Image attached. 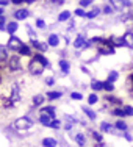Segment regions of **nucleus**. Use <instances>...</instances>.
<instances>
[{
  "label": "nucleus",
  "instance_id": "obj_1",
  "mask_svg": "<svg viewBox=\"0 0 133 147\" xmlns=\"http://www.w3.org/2000/svg\"><path fill=\"white\" fill-rule=\"evenodd\" d=\"M44 67L45 66L43 64L41 61H38V59H31L30 61V64H28V71H30V74L31 75H41V74L44 72Z\"/></svg>",
  "mask_w": 133,
  "mask_h": 147
},
{
  "label": "nucleus",
  "instance_id": "obj_2",
  "mask_svg": "<svg viewBox=\"0 0 133 147\" xmlns=\"http://www.w3.org/2000/svg\"><path fill=\"white\" fill-rule=\"evenodd\" d=\"M100 47H99V53L100 55H113L114 53V45L110 42V41L100 39Z\"/></svg>",
  "mask_w": 133,
  "mask_h": 147
},
{
  "label": "nucleus",
  "instance_id": "obj_3",
  "mask_svg": "<svg viewBox=\"0 0 133 147\" xmlns=\"http://www.w3.org/2000/svg\"><path fill=\"white\" fill-rule=\"evenodd\" d=\"M31 125H33V122H31L28 117H19V119L14 122V127H16L19 131L28 130V128H31Z\"/></svg>",
  "mask_w": 133,
  "mask_h": 147
},
{
  "label": "nucleus",
  "instance_id": "obj_4",
  "mask_svg": "<svg viewBox=\"0 0 133 147\" xmlns=\"http://www.w3.org/2000/svg\"><path fill=\"white\" fill-rule=\"evenodd\" d=\"M9 100H11L13 107H16V105L19 103V100H20V92H19V86H17V85H13V88H11V96H9Z\"/></svg>",
  "mask_w": 133,
  "mask_h": 147
},
{
  "label": "nucleus",
  "instance_id": "obj_5",
  "mask_svg": "<svg viewBox=\"0 0 133 147\" xmlns=\"http://www.w3.org/2000/svg\"><path fill=\"white\" fill-rule=\"evenodd\" d=\"M8 64H9V69H11V71H20V69H22V63H20L19 57H9Z\"/></svg>",
  "mask_w": 133,
  "mask_h": 147
},
{
  "label": "nucleus",
  "instance_id": "obj_6",
  "mask_svg": "<svg viewBox=\"0 0 133 147\" xmlns=\"http://www.w3.org/2000/svg\"><path fill=\"white\" fill-rule=\"evenodd\" d=\"M8 47L11 49V50H20V47H22V42H20L19 38L16 36H11L8 41Z\"/></svg>",
  "mask_w": 133,
  "mask_h": 147
},
{
  "label": "nucleus",
  "instance_id": "obj_7",
  "mask_svg": "<svg viewBox=\"0 0 133 147\" xmlns=\"http://www.w3.org/2000/svg\"><path fill=\"white\" fill-rule=\"evenodd\" d=\"M30 45H33L34 49H38L39 52H45L49 49V44H45V42H39V41H36V39H31L30 41Z\"/></svg>",
  "mask_w": 133,
  "mask_h": 147
},
{
  "label": "nucleus",
  "instance_id": "obj_8",
  "mask_svg": "<svg viewBox=\"0 0 133 147\" xmlns=\"http://www.w3.org/2000/svg\"><path fill=\"white\" fill-rule=\"evenodd\" d=\"M74 47H75V49H83V47L88 49V47H89V42H86L83 36H78V38L74 41Z\"/></svg>",
  "mask_w": 133,
  "mask_h": 147
},
{
  "label": "nucleus",
  "instance_id": "obj_9",
  "mask_svg": "<svg viewBox=\"0 0 133 147\" xmlns=\"http://www.w3.org/2000/svg\"><path fill=\"white\" fill-rule=\"evenodd\" d=\"M39 121H41V124H43V125H45V127H52L53 116H49V114H41Z\"/></svg>",
  "mask_w": 133,
  "mask_h": 147
},
{
  "label": "nucleus",
  "instance_id": "obj_10",
  "mask_svg": "<svg viewBox=\"0 0 133 147\" xmlns=\"http://www.w3.org/2000/svg\"><path fill=\"white\" fill-rule=\"evenodd\" d=\"M124 42H125V45H127L128 49H133V33L132 31H127V33H125Z\"/></svg>",
  "mask_w": 133,
  "mask_h": 147
},
{
  "label": "nucleus",
  "instance_id": "obj_11",
  "mask_svg": "<svg viewBox=\"0 0 133 147\" xmlns=\"http://www.w3.org/2000/svg\"><path fill=\"white\" fill-rule=\"evenodd\" d=\"M125 88H127L128 94H130V96L133 97V74H132V75H128L127 82H125Z\"/></svg>",
  "mask_w": 133,
  "mask_h": 147
},
{
  "label": "nucleus",
  "instance_id": "obj_12",
  "mask_svg": "<svg viewBox=\"0 0 133 147\" xmlns=\"http://www.w3.org/2000/svg\"><path fill=\"white\" fill-rule=\"evenodd\" d=\"M75 141H77V144H78L80 147H83V146L86 144L85 135H83V133H77V135H75Z\"/></svg>",
  "mask_w": 133,
  "mask_h": 147
},
{
  "label": "nucleus",
  "instance_id": "obj_13",
  "mask_svg": "<svg viewBox=\"0 0 133 147\" xmlns=\"http://www.w3.org/2000/svg\"><path fill=\"white\" fill-rule=\"evenodd\" d=\"M14 17H16L17 20L25 19V17H28V11H27V9H17L16 14H14Z\"/></svg>",
  "mask_w": 133,
  "mask_h": 147
},
{
  "label": "nucleus",
  "instance_id": "obj_14",
  "mask_svg": "<svg viewBox=\"0 0 133 147\" xmlns=\"http://www.w3.org/2000/svg\"><path fill=\"white\" fill-rule=\"evenodd\" d=\"M43 146L44 147H57V141L53 138H45V139H43Z\"/></svg>",
  "mask_w": 133,
  "mask_h": 147
},
{
  "label": "nucleus",
  "instance_id": "obj_15",
  "mask_svg": "<svg viewBox=\"0 0 133 147\" xmlns=\"http://www.w3.org/2000/svg\"><path fill=\"white\" fill-rule=\"evenodd\" d=\"M58 44H59V38L57 34H50V36H49V45H50V47H55V45H58Z\"/></svg>",
  "mask_w": 133,
  "mask_h": 147
},
{
  "label": "nucleus",
  "instance_id": "obj_16",
  "mask_svg": "<svg viewBox=\"0 0 133 147\" xmlns=\"http://www.w3.org/2000/svg\"><path fill=\"white\" fill-rule=\"evenodd\" d=\"M91 88L94 91H100V89H103V83L99 82V80H92V82H91Z\"/></svg>",
  "mask_w": 133,
  "mask_h": 147
},
{
  "label": "nucleus",
  "instance_id": "obj_17",
  "mask_svg": "<svg viewBox=\"0 0 133 147\" xmlns=\"http://www.w3.org/2000/svg\"><path fill=\"white\" fill-rule=\"evenodd\" d=\"M110 42L113 44L114 47H121L122 44H125V42H124V38H116V36H114V38H111V39H110Z\"/></svg>",
  "mask_w": 133,
  "mask_h": 147
},
{
  "label": "nucleus",
  "instance_id": "obj_18",
  "mask_svg": "<svg viewBox=\"0 0 133 147\" xmlns=\"http://www.w3.org/2000/svg\"><path fill=\"white\" fill-rule=\"evenodd\" d=\"M83 113H85L86 116L91 119V121H94V119H96V113H94L91 108H88V107H83Z\"/></svg>",
  "mask_w": 133,
  "mask_h": 147
},
{
  "label": "nucleus",
  "instance_id": "obj_19",
  "mask_svg": "<svg viewBox=\"0 0 133 147\" xmlns=\"http://www.w3.org/2000/svg\"><path fill=\"white\" fill-rule=\"evenodd\" d=\"M58 64H59V69H61V71L63 72H69V67H71V66H69V63L68 61H64V59H59V63H58Z\"/></svg>",
  "mask_w": 133,
  "mask_h": 147
},
{
  "label": "nucleus",
  "instance_id": "obj_20",
  "mask_svg": "<svg viewBox=\"0 0 133 147\" xmlns=\"http://www.w3.org/2000/svg\"><path fill=\"white\" fill-rule=\"evenodd\" d=\"M0 61H8V53H6V47L0 45Z\"/></svg>",
  "mask_w": 133,
  "mask_h": 147
},
{
  "label": "nucleus",
  "instance_id": "obj_21",
  "mask_svg": "<svg viewBox=\"0 0 133 147\" xmlns=\"http://www.w3.org/2000/svg\"><path fill=\"white\" fill-rule=\"evenodd\" d=\"M59 97H61V92H59V91H50V92H47V99L55 100V99H59Z\"/></svg>",
  "mask_w": 133,
  "mask_h": 147
},
{
  "label": "nucleus",
  "instance_id": "obj_22",
  "mask_svg": "<svg viewBox=\"0 0 133 147\" xmlns=\"http://www.w3.org/2000/svg\"><path fill=\"white\" fill-rule=\"evenodd\" d=\"M43 102H44V96H41V94H38V96L33 97V105H34V107L43 105Z\"/></svg>",
  "mask_w": 133,
  "mask_h": 147
},
{
  "label": "nucleus",
  "instance_id": "obj_23",
  "mask_svg": "<svg viewBox=\"0 0 133 147\" xmlns=\"http://www.w3.org/2000/svg\"><path fill=\"white\" fill-rule=\"evenodd\" d=\"M111 5H113L116 9H122V6L125 5V2L124 0H111Z\"/></svg>",
  "mask_w": 133,
  "mask_h": 147
},
{
  "label": "nucleus",
  "instance_id": "obj_24",
  "mask_svg": "<svg viewBox=\"0 0 133 147\" xmlns=\"http://www.w3.org/2000/svg\"><path fill=\"white\" fill-rule=\"evenodd\" d=\"M107 100L110 103H114V105H122V100L117 99V97H114V96H107Z\"/></svg>",
  "mask_w": 133,
  "mask_h": 147
},
{
  "label": "nucleus",
  "instance_id": "obj_25",
  "mask_svg": "<svg viewBox=\"0 0 133 147\" xmlns=\"http://www.w3.org/2000/svg\"><path fill=\"white\" fill-rule=\"evenodd\" d=\"M41 114H49V116H53L55 114V108L53 107H44L43 108V113Z\"/></svg>",
  "mask_w": 133,
  "mask_h": 147
},
{
  "label": "nucleus",
  "instance_id": "obj_26",
  "mask_svg": "<svg viewBox=\"0 0 133 147\" xmlns=\"http://www.w3.org/2000/svg\"><path fill=\"white\" fill-rule=\"evenodd\" d=\"M6 30H8V33H9V34L16 33V30H17V24H16V22H9V24H8V27H6Z\"/></svg>",
  "mask_w": 133,
  "mask_h": 147
},
{
  "label": "nucleus",
  "instance_id": "obj_27",
  "mask_svg": "<svg viewBox=\"0 0 133 147\" xmlns=\"http://www.w3.org/2000/svg\"><path fill=\"white\" fill-rule=\"evenodd\" d=\"M69 17H71V13H69V11H63L61 14L58 16V20H59V22H64V20H68Z\"/></svg>",
  "mask_w": 133,
  "mask_h": 147
},
{
  "label": "nucleus",
  "instance_id": "obj_28",
  "mask_svg": "<svg viewBox=\"0 0 133 147\" xmlns=\"http://www.w3.org/2000/svg\"><path fill=\"white\" fill-rule=\"evenodd\" d=\"M19 53H20V55H24V57L30 55V47H28V45H25V44H22V47H20Z\"/></svg>",
  "mask_w": 133,
  "mask_h": 147
},
{
  "label": "nucleus",
  "instance_id": "obj_29",
  "mask_svg": "<svg viewBox=\"0 0 133 147\" xmlns=\"http://www.w3.org/2000/svg\"><path fill=\"white\" fill-rule=\"evenodd\" d=\"M103 89L108 91V92H111V91L114 89V85H113L111 82H108V80H107V82H103Z\"/></svg>",
  "mask_w": 133,
  "mask_h": 147
},
{
  "label": "nucleus",
  "instance_id": "obj_30",
  "mask_svg": "<svg viewBox=\"0 0 133 147\" xmlns=\"http://www.w3.org/2000/svg\"><path fill=\"white\" fill-rule=\"evenodd\" d=\"M99 13H100V9L99 8H94L92 11H89V13H86V17H89V19H92V17H96V16H99Z\"/></svg>",
  "mask_w": 133,
  "mask_h": 147
},
{
  "label": "nucleus",
  "instance_id": "obj_31",
  "mask_svg": "<svg viewBox=\"0 0 133 147\" xmlns=\"http://www.w3.org/2000/svg\"><path fill=\"white\" fill-rule=\"evenodd\" d=\"M97 100H99V97H97V94H91V96L88 97V103H89V105H94V103H97Z\"/></svg>",
  "mask_w": 133,
  "mask_h": 147
},
{
  "label": "nucleus",
  "instance_id": "obj_32",
  "mask_svg": "<svg viewBox=\"0 0 133 147\" xmlns=\"http://www.w3.org/2000/svg\"><path fill=\"white\" fill-rule=\"evenodd\" d=\"M116 128H117V130H127V124L122 122V121H117L116 122Z\"/></svg>",
  "mask_w": 133,
  "mask_h": 147
},
{
  "label": "nucleus",
  "instance_id": "obj_33",
  "mask_svg": "<svg viewBox=\"0 0 133 147\" xmlns=\"http://www.w3.org/2000/svg\"><path fill=\"white\" fill-rule=\"evenodd\" d=\"M34 59H38V61H41L44 66H49V61H47V59H45V58L43 57V55H34Z\"/></svg>",
  "mask_w": 133,
  "mask_h": 147
},
{
  "label": "nucleus",
  "instance_id": "obj_34",
  "mask_svg": "<svg viewBox=\"0 0 133 147\" xmlns=\"http://www.w3.org/2000/svg\"><path fill=\"white\" fill-rule=\"evenodd\" d=\"M124 114L125 116H133V107H124Z\"/></svg>",
  "mask_w": 133,
  "mask_h": 147
},
{
  "label": "nucleus",
  "instance_id": "obj_35",
  "mask_svg": "<svg viewBox=\"0 0 133 147\" xmlns=\"http://www.w3.org/2000/svg\"><path fill=\"white\" fill-rule=\"evenodd\" d=\"M117 80V72H110V75H108V82H116Z\"/></svg>",
  "mask_w": 133,
  "mask_h": 147
},
{
  "label": "nucleus",
  "instance_id": "obj_36",
  "mask_svg": "<svg viewBox=\"0 0 133 147\" xmlns=\"http://www.w3.org/2000/svg\"><path fill=\"white\" fill-rule=\"evenodd\" d=\"M71 97H72L74 100H82V99H83V96H82L80 92H72V94H71Z\"/></svg>",
  "mask_w": 133,
  "mask_h": 147
},
{
  "label": "nucleus",
  "instance_id": "obj_37",
  "mask_svg": "<svg viewBox=\"0 0 133 147\" xmlns=\"http://www.w3.org/2000/svg\"><path fill=\"white\" fill-rule=\"evenodd\" d=\"M113 114H114V116H125V114H124V110H122V108H117V110H114Z\"/></svg>",
  "mask_w": 133,
  "mask_h": 147
},
{
  "label": "nucleus",
  "instance_id": "obj_38",
  "mask_svg": "<svg viewBox=\"0 0 133 147\" xmlns=\"http://www.w3.org/2000/svg\"><path fill=\"white\" fill-rule=\"evenodd\" d=\"M92 138L96 139V141H102V135H100L99 131H92Z\"/></svg>",
  "mask_w": 133,
  "mask_h": 147
},
{
  "label": "nucleus",
  "instance_id": "obj_39",
  "mask_svg": "<svg viewBox=\"0 0 133 147\" xmlns=\"http://www.w3.org/2000/svg\"><path fill=\"white\" fill-rule=\"evenodd\" d=\"M111 128H113V127H111V125H108L107 122H103V124H102V130L103 131H111Z\"/></svg>",
  "mask_w": 133,
  "mask_h": 147
},
{
  "label": "nucleus",
  "instance_id": "obj_40",
  "mask_svg": "<svg viewBox=\"0 0 133 147\" xmlns=\"http://www.w3.org/2000/svg\"><path fill=\"white\" fill-rule=\"evenodd\" d=\"M125 27L128 28V31L133 33V20H127V22H125Z\"/></svg>",
  "mask_w": 133,
  "mask_h": 147
},
{
  "label": "nucleus",
  "instance_id": "obj_41",
  "mask_svg": "<svg viewBox=\"0 0 133 147\" xmlns=\"http://www.w3.org/2000/svg\"><path fill=\"white\" fill-rule=\"evenodd\" d=\"M36 27H38V28H44V27H45L44 20H43V19H38V20H36Z\"/></svg>",
  "mask_w": 133,
  "mask_h": 147
},
{
  "label": "nucleus",
  "instance_id": "obj_42",
  "mask_svg": "<svg viewBox=\"0 0 133 147\" xmlns=\"http://www.w3.org/2000/svg\"><path fill=\"white\" fill-rule=\"evenodd\" d=\"M92 3V0H80V6H88Z\"/></svg>",
  "mask_w": 133,
  "mask_h": 147
},
{
  "label": "nucleus",
  "instance_id": "obj_43",
  "mask_svg": "<svg viewBox=\"0 0 133 147\" xmlns=\"http://www.w3.org/2000/svg\"><path fill=\"white\" fill-rule=\"evenodd\" d=\"M75 14H77V16H80V17H85V16H86V14H85V11H83L82 8L75 9Z\"/></svg>",
  "mask_w": 133,
  "mask_h": 147
},
{
  "label": "nucleus",
  "instance_id": "obj_44",
  "mask_svg": "<svg viewBox=\"0 0 133 147\" xmlns=\"http://www.w3.org/2000/svg\"><path fill=\"white\" fill-rule=\"evenodd\" d=\"M111 11H113V8H111V6L110 5H107V6H103V13H105V14H110V13Z\"/></svg>",
  "mask_w": 133,
  "mask_h": 147
},
{
  "label": "nucleus",
  "instance_id": "obj_45",
  "mask_svg": "<svg viewBox=\"0 0 133 147\" xmlns=\"http://www.w3.org/2000/svg\"><path fill=\"white\" fill-rule=\"evenodd\" d=\"M52 127H53V128H59V127H61V122H59V121H55V119H53V122H52Z\"/></svg>",
  "mask_w": 133,
  "mask_h": 147
},
{
  "label": "nucleus",
  "instance_id": "obj_46",
  "mask_svg": "<svg viewBox=\"0 0 133 147\" xmlns=\"http://www.w3.org/2000/svg\"><path fill=\"white\" fill-rule=\"evenodd\" d=\"M3 28H5V17L0 16V30H3Z\"/></svg>",
  "mask_w": 133,
  "mask_h": 147
},
{
  "label": "nucleus",
  "instance_id": "obj_47",
  "mask_svg": "<svg viewBox=\"0 0 133 147\" xmlns=\"http://www.w3.org/2000/svg\"><path fill=\"white\" fill-rule=\"evenodd\" d=\"M44 2H47V3H57V5H61V3H63V0H44Z\"/></svg>",
  "mask_w": 133,
  "mask_h": 147
},
{
  "label": "nucleus",
  "instance_id": "obj_48",
  "mask_svg": "<svg viewBox=\"0 0 133 147\" xmlns=\"http://www.w3.org/2000/svg\"><path fill=\"white\" fill-rule=\"evenodd\" d=\"M53 82H55L53 78H47V80H45V83H47L49 86H52V85H53Z\"/></svg>",
  "mask_w": 133,
  "mask_h": 147
},
{
  "label": "nucleus",
  "instance_id": "obj_49",
  "mask_svg": "<svg viewBox=\"0 0 133 147\" xmlns=\"http://www.w3.org/2000/svg\"><path fill=\"white\" fill-rule=\"evenodd\" d=\"M124 136H125V139H127V141H132V139H133L132 136L128 135V133H124Z\"/></svg>",
  "mask_w": 133,
  "mask_h": 147
},
{
  "label": "nucleus",
  "instance_id": "obj_50",
  "mask_svg": "<svg viewBox=\"0 0 133 147\" xmlns=\"http://www.w3.org/2000/svg\"><path fill=\"white\" fill-rule=\"evenodd\" d=\"M11 2H13V3H16V5H19V3H22L24 0H11Z\"/></svg>",
  "mask_w": 133,
  "mask_h": 147
},
{
  "label": "nucleus",
  "instance_id": "obj_51",
  "mask_svg": "<svg viewBox=\"0 0 133 147\" xmlns=\"http://www.w3.org/2000/svg\"><path fill=\"white\" fill-rule=\"evenodd\" d=\"M6 3H8L6 0H0V5H6Z\"/></svg>",
  "mask_w": 133,
  "mask_h": 147
},
{
  "label": "nucleus",
  "instance_id": "obj_52",
  "mask_svg": "<svg viewBox=\"0 0 133 147\" xmlns=\"http://www.w3.org/2000/svg\"><path fill=\"white\" fill-rule=\"evenodd\" d=\"M24 2H27V3H33L34 0H24Z\"/></svg>",
  "mask_w": 133,
  "mask_h": 147
},
{
  "label": "nucleus",
  "instance_id": "obj_53",
  "mask_svg": "<svg viewBox=\"0 0 133 147\" xmlns=\"http://www.w3.org/2000/svg\"><path fill=\"white\" fill-rule=\"evenodd\" d=\"M2 13H3V9H0V16H2Z\"/></svg>",
  "mask_w": 133,
  "mask_h": 147
}]
</instances>
